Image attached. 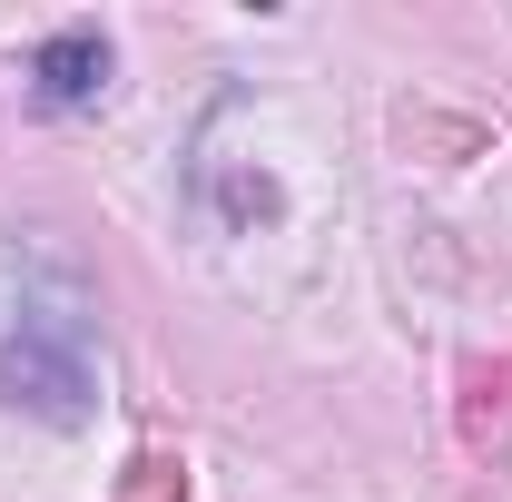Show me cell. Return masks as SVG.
<instances>
[{
	"label": "cell",
	"mask_w": 512,
	"mask_h": 502,
	"mask_svg": "<svg viewBox=\"0 0 512 502\" xmlns=\"http://www.w3.org/2000/svg\"><path fill=\"white\" fill-rule=\"evenodd\" d=\"M89 355H79V335L50 325V315H30L10 345H0V404H30L40 424H89Z\"/></svg>",
	"instance_id": "6da1fadb"
},
{
	"label": "cell",
	"mask_w": 512,
	"mask_h": 502,
	"mask_svg": "<svg viewBox=\"0 0 512 502\" xmlns=\"http://www.w3.org/2000/svg\"><path fill=\"white\" fill-rule=\"evenodd\" d=\"M30 89L50 99V109H89L99 89H109V40L79 20V30H50L40 40V60H30Z\"/></svg>",
	"instance_id": "7a4b0ae2"
},
{
	"label": "cell",
	"mask_w": 512,
	"mask_h": 502,
	"mask_svg": "<svg viewBox=\"0 0 512 502\" xmlns=\"http://www.w3.org/2000/svg\"><path fill=\"white\" fill-rule=\"evenodd\" d=\"M119 502H188V463L178 453H138L119 473Z\"/></svg>",
	"instance_id": "3957f363"
}]
</instances>
